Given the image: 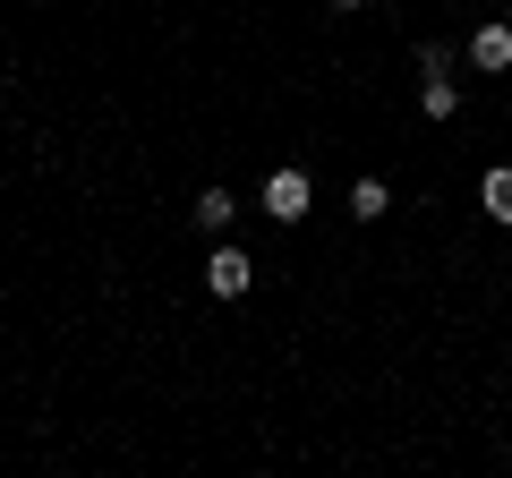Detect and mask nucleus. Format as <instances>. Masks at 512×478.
Returning a JSON list of instances; mask_svg holds the SVG:
<instances>
[{"mask_svg": "<svg viewBox=\"0 0 512 478\" xmlns=\"http://www.w3.org/2000/svg\"><path fill=\"white\" fill-rule=\"evenodd\" d=\"M308 205H316V180H308V171H299V163H282V171H265V214H274L282 231H291V222L308 214Z\"/></svg>", "mask_w": 512, "mask_h": 478, "instance_id": "nucleus-1", "label": "nucleus"}, {"mask_svg": "<svg viewBox=\"0 0 512 478\" xmlns=\"http://www.w3.org/2000/svg\"><path fill=\"white\" fill-rule=\"evenodd\" d=\"M350 214H359V222H384V214H393V188H384L376 171H367V180H350Z\"/></svg>", "mask_w": 512, "mask_h": 478, "instance_id": "nucleus-5", "label": "nucleus"}, {"mask_svg": "<svg viewBox=\"0 0 512 478\" xmlns=\"http://www.w3.org/2000/svg\"><path fill=\"white\" fill-rule=\"evenodd\" d=\"M325 9H367V0H325Z\"/></svg>", "mask_w": 512, "mask_h": 478, "instance_id": "nucleus-8", "label": "nucleus"}, {"mask_svg": "<svg viewBox=\"0 0 512 478\" xmlns=\"http://www.w3.org/2000/svg\"><path fill=\"white\" fill-rule=\"evenodd\" d=\"M231 214H239V205H231V188H205V197H197V214H188V222H197L205 239H222V231H231Z\"/></svg>", "mask_w": 512, "mask_h": 478, "instance_id": "nucleus-6", "label": "nucleus"}, {"mask_svg": "<svg viewBox=\"0 0 512 478\" xmlns=\"http://www.w3.org/2000/svg\"><path fill=\"white\" fill-rule=\"evenodd\" d=\"M478 205L495 214V231H512V163H487V180H478Z\"/></svg>", "mask_w": 512, "mask_h": 478, "instance_id": "nucleus-4", "label": "nucleus"}, {"mask_svg": "<svg viewBox=\"0 0 512 478\" xmlns=\"http://www.w3.org/2000/svg\"><path fill=\"white\" fill-rule=\"evenodd\" d=\"M461 60H470L478 77H504V69H512V26H504V18H487L470 43H461Z\"/></svg>", "mask_w": 512, "mask_h": 478, "instance_id": "nucleus-3", "label": "nucleus"}, {"mask_svg": "<svg viewBox=\"0 0 512 478\" xmlns=\"http://www.w3.org/2000/svg\"><path fill=\"white\" fill-rule=\"evenodd\" d=\"M419 111H427V120H453V111H461V86H453V77H419Z\"/></svg>", "mask_w": 512, "mask_h": 478, "instance_id": "nucleus-7", "label": "nucleus"}, {"mask_svg": "<svg viewBox=\"0 0 512 478\" xmlns=\"http://www.w3.org/2000/svg\"><path fill=\"white\" fill-rule=\"evenodd\" d=\"M205 291H214V299H248V291H256V265H248V248L214 239V257H205Z\"/></svg>", "mask_w": 512, "mask_h": 478, "instance_id": "nucleus-2", "label": "nucleus"}]
</instances>
